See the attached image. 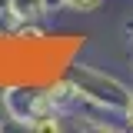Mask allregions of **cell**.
I'll return each mask as SVG.
<instances>
[{
    "instance_id": "6da1fadb",
    "label": "cell",
    "mask_w": 133,
    "mask_h": 133,
    "mask_svg": "<svg viewBox=\"0 0 133 133\" xmlns=\"http://www.w3.org/2000/svg\"><path fill=\"white\" fill-rule=\"evenodd\" d=\"M100 0H70V7H83V10H87V7H97Z\"/></svg>"
},
{
    "instance_id": "7a4b0ae2",
    "label": "cell",
    "mask_w": 133,
    "mask_h": 133,
    "mask_svg": "<svg viewBox=\"0 0 133 133\" xmlns=\"http://www.w3.org/2000/svg\"><path fill=\"white\" fill-rule=\"evenodd\" d=\"M37 127H40V130H57V120H50V116H43V120H40Z\"/></svg>"
}]
</instances>
